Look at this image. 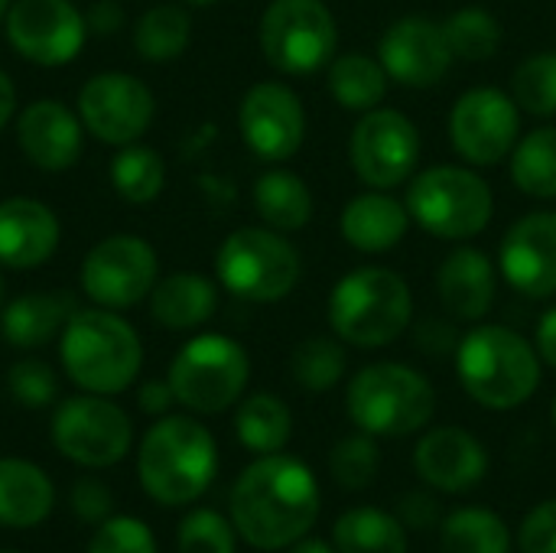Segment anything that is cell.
Instances as JSON below:
<instances>
[{
  "instance_id": "8992f818",
  "label": "cell",
  "mask_w": 556,
  "mask_h": 553,
  "mask_svg": "<svg viewBox=\"0 0 556 553\" xmlns=\"http://www.w3.org/2000/svg\"><path fill=\"white\" fill-rule=\"evenodd\" d=\"M345 411L352 424L371 437H410L430 424L437 391L417 368L378 362L352 378Z\"/></svg>"
},
{
  "instance_id": "f6af8a7d",
  "label": "cell",
  "mask_w": 556,
  "mask_h": 553,
  "mask_svg": "<svg viewBox=\"0 0 556 553\" xmlns=\"http://www.w3.org/2000/svg\"><path fill=\"white\" fill-rule=\"evenodd\" d=\"M397 521L410 531H427L433 525H440V502L417 489V492H407L401 502H397Z\"/></svg>"
},
{
  "instance_id": "d4e9b609",
  "label": "cell",
  "mask_w": 556,
  "mask_h": 553,
  "mask_svg": "<svg viewBox=\"0 0 556 553\" xmlns=\"http://www.w3.org/2000/svg\"><path fill=\"white\" fill-rule=\"evenodd\" d=\"M218 310V290L202 274H169L150 290V316L163 329H195Z\"/></svg>"
},
{
  "instance_id": "30bf717a",
  "label": "cell",
  "mask_w": 556,
  "mask_h": 553,
  "mask_svg": "<svg viewBox=\"0 0 556 553\" xmlns=\"http://www.w3.org/2000/svg\"><path fill=\"white\" fill-rule=\"evenodd\" d=\"M257 39L277 72L313 75L336 59L339 26L323 0H270Z\"/></svg>"
},
{
  "instance_id": "e575fe53",
  "label": "cell",
  "mask_w": 556,
  "mask_h": 553,
  "mask_svg": "<svg viewBox=\"0 0 556 553\" xmlns=\"http://www.w3.org/2000/svg\"><path fill=\"white\" fill-rule=\"evenodd\" d=\"M511 183L525 196L556 199V127H538L515 143Z\"/></svg>"
},
{
  "instance_id": "ffe728a7",
  "label": "cell",
  "mask_w": 556,
  "mask_h": 553,
  "mask_svg": "<svg viewBox=\"0 0 556 553\" xmlns=\"http://www.w3.org/2000/svg\"><path fill=\"white\" fill-rule=\"evenodd\" d=\"M81 117L55 98L33 101L16 121V143L26 160L46 173H62L81 156Z\"/></svg>"
},
{
  "instance_id": "7402d4cb",
  "label": "cell",
  "mask_w": 556,
  "mask_h": 553,
  "mask_svg": "<svg viewBox=\"0 0 556 553\" xmlns=\"http://www.w3.org/2000/svg\"><path fill=\"white\" fill-rule=\"evenodd\" d=\"M62 228L55 212L29 196L0 202V264L13 271H33L46 264L59 248Z\"/></svg>"
},
{
  "instance_id": "7dc6e473",
  "label": "cell",
  "mask_w": 556,
  "mask_h": 553,
  "mask_svg": "<svg viewBox=\"0 0 556 553\" xmlns=\"http://www.w3.org/2000/svg\"><path fill=\"white\" fill-rule=\"evenodd\" d=\"M85 23H88V33H101V36H111L121 29L124 23V10L117 0H94L91 10L85 13Z\"/></svg>"
},
{
  "instance_id": "6f0895ef",
  "label": "cell",
  "mask_w": 556,
  "mask_h": 553,
  "mask_svg": "<svg viewBox=\"0 0 556 553\" xmlns=\"http://www.w3.org/2000/svg\"><path fill=\"white\" fill-rule=\"evenodd\" d=\"M3 553H13V551H3Z\"/></svg>"
},
{
  "instance_id": "2e32d148",
  "label": "cell",
  "mask_w": 556,
  "mask_h": 553,
  "mask_svg": "<svg viewBox=\"0 0 556 553\" xmlns=\"http://www.w3.org/2000/svg\"><path fill=\"white\" fill-rule=\"evenodd\" d=\"M3 26L10 46L42 68L68 65L88 39L85 13L72 0H13Z\"/></svg>"
},
{
  "instance_id": "7c38bea8",
  "label": "cell",
  "mask_w": 556,
  "mask_h": 553,
  "mask_svg": "<svg viewBox=\"0 0 556 553\" xmlns=\"http://www.w3.org/2000/svg\"><path fill=\"white\" fill-rule=\"evenodd\" d=\"M134 440L130 417L108 401L104 394L68 398L52 417V443L55 450L88 469L117 466Z\"/></svg>"
},
{
  "instance_id": "6da1fadb",
  "label": "cell",
  "mask_w": 556,
  "mask_h": 553,
  "mask_svg": "<svg viewBox=\"0 0 556 553\" xmlns=\"http://www.w3.org/2000/svg\"><path fill=\"white\" fill-rule=\"evenodd\" d=\"M319 518L316 476L293 456L251 463L231 489V525L257 551L293 548Z\"/></svg>"
},
{
  "instance_id": "5bb4252c",
  "label": "cell",
  "mask_w": 556,
  "mask_h": 553,
  "mask_svg": "<svg viewBox=\"0 0 556 553\" xmlns=\"http://www.w3.org/2000/svg\"><path fill=\"white\" fill-rule=\"evenodd\" d=\"M160 261L153 244L137 235H111L98 241L81 261V290L104 310H124L150 297Z\"/></svg>"
},
{
  "instance_id": "5b68a950",
  "label": "cell",
  "mask_w": 556,
  "mask_h": 553,
  "mask_svg": "<svg viewBox=\"0 0 556 553\" xmlns=\"http://www.w3.org/2000/svg\"><path fill=\"white\" fill-rule=\"evenodd\" d=\"M414 319L407 280L388 267L349 271L329 293V326L355 349H384Z\"/></svg>"
},
{
  "instance_id": "ba28073f",
  "label": "cell",
  "mask_w": 556,
  "mask_h": 553,
  "mask_svg": "<svg viewBox=\"0 0 556 553\" xmlns=\"http://www.w3.org/2000/svg\"><path fill=\"white\" fill-rule=\"evenodd\" d=\"M215 271L225 290L248 303H277L300 284L303 264L300 251L274 228H238L231 231L218 254Z\"/></svg>"
},
{
  "instance_id": "f1b7e54d",
  "label": "cell",
  "mask_w": 556,
  "mask_h": 553,
  "mask_svg": "<svg viewBox=\"0 0 556 553\" xmlns=\"http://www.w3.org/2000/svg\"><path fill=\"white\" fill-rule=\"evenodd\" d=\"M388 72L381 59L368 52H342L329 62V95L345 111H371L388 95Z\"/></svg>"
},
{
  "instance_id": "4316f807",
  "label": "cell",
  "mask_w": 556,
  "mask_h": 553,
  "mask_svg": "<svg viewBox=\"0 0 556 553\" xmlns=\"http://www.w3.org/2000/svg\"><path fill=\"white\" fill-rule=\"evenodd\" d=\"M55 502L49 476L26 460H0V525L36 528Z\"/></svg>"
},
{
  "instance_id": "74e56055",
  "label": "cell",
  "mask_w": 556,
  "mask_h": 553,
  "mask_svg": "<svg viewBox=\"0 0 556 553\" xmlns=\"http://www.w3.org/2000/svg\"><path fill=\"white\" fill-rule=\"evenodd\" d=\"M511 98L534 117L556 114V52H538L525 59L511 75Z\"/></svg>"
},
{
  "instance_id": "603a6c76",
  "label": "cell",
  "mask_w": 556,
  "mask_h": 553,
  "mask_svg": "<svg viewBox=\"0 0 556 553\" xmlns=\"http://www.w3.org/2000/svg\"><path fill=\"white\" fill-rule=\"evenodd\" d=\"M437 293L443 310L459 323H479L492 313L498 293V267L479 248H456L437 271Z\"/></svg>"
},
{
  "instance_id": "bcb514c9",
  "label": "cell",
  "mask_w": 556,
  "mask_h": 553,
  "mask_svg": "<svg viewBox=\"0 0 556 553\" xmlns=\"http://www.w3.org/2000/svg\"><path fill=\"white\" fill-rule=\"evenodd\" d=\"M414 339H417V349H420V352H427V355H433V359L456 355V349H459V339H456L453 323L437 319V316L424 319V323L417 326Z\"/></svg>"
},
{
  "instance_id": "83f0119b",
  "label": "cell",
  "mask_w": 556,
  "mask_h": 553,
  "mask_svg": "<svg viewBox=\"0 0 556 553\" xmlns=\"http://www.w3.org/2000/svg\"><path fill=\"white\" fill-rule=\"evenodd\" d=\"M254 209L274 231H300L313 218V192L303 176L290 169H267L254 183Z\"/></svg>"
},
{
  "instance_id": "277c9868",
  "label": "cell",
  "mask_w": 556,
  "mask_h": 553,
  "mask_svg": "<svg viewBox=\"0 0 556 553\" xmlns=\"http://www.w3.org/2000/svg\"><path fill=\"white\" fill-rule=\"evenodd\" d=\"M218 473L212 433L192 417H163L140 443L137 476L143 492L160 505L195 502Z\"/></svg>"
},
{
  "instance_id": "816d5d0a",
  "label": "cell",
  "mask_w": 556,
  "mask_h": 553,
  "mask_svg": "<svg viewBox=\"0 0 556 553\" xmlns=\"http://www.w3.org/2000/svg\"><path fill=\"white\" fill-rule=\"evenodd\" d=\"M290 553H336V551H332L329 544H323V541H303V538H300Z\"/></svg>"
},
{
  "instance_id": "7bdbcfd3",
  "label": "cell",
  "mask_w": 556,
  "mask_h": 553,
  "mask_svg": "<svg viewBox=\"0 0 556 553\" xmlns=\"http://www.w3.org/2000/svg\"><path fill=\"white\" fill-rule=\"evenodd\" d=\"M68 505L75 512V518H81L85 525H104L111 518V512H114V495L98 479H78L72 486Z\"/></svg>"
},
{
  "instance_id": "52a82bcc",
  "label": "cell",
  "mask_w": 556,
  "mask_h": 553,
  "mask_svg": "<svg viewBox=\"0 0 556 553\" xmlns=\"http://www.w3.org/2000/svg\"><path fill=\"white\" fill-rule=\"evenodd\" d=\"M404 205L410 218L443 241H466L489 228L495 212L492 186L466 166H427L410 176Z\"/></svg>"
},
{
  "instance_id": "8fae6325",
  "label": "cell",
  "mask_w": 556,
  "mask_h": 553,
  "mask_svg": "<svg viewBox=\"0 0 556 553\" xmlns=\"http://www.w3.org/2000/svg\"><path fill=\"white\" fill-rule=\"evenodd\" d=\"M420 130L394 108H371L349 137V160L368 189H394L407 183L420 163Z\"/></svg>"
},
{
  "instance_id": "f5cc1de1",
  "label": "cell",
  "mask_w": 556,
  "mask_h": 553,
  "mask_svg": "<svg viewBox=\"0 0 556 553\" xmlns=\"http://www.w3.org/2000/svg\"><path fill=\"white\" fill-rule=\"evenodd\" d=\"M10 3H13V0H0V23L7 20V10H10Z\"/></svg>"
},
{
  "instance_id": "c3c4849f",
  "label": "cell",
  "mask_w": 556,
  "mask_h": 553,
  "mask_svg": "<svg viewBox=\"0 0 556 553\" xmlns=\"http://www.w3.org/2000/svg\"><path fill=\"white\" fill-rule=\"evenodd\" d=\"M137 401H140V411H143V414L160 417V414H166V411L176 404V394H173L169 381H147V385L140 388Z\"/></svg>"
},
{
  "instance_id": "44dd1931",
  "label": "cell",
  "mask_w": 556,
  "mask_h": 553,
  "mask_svg": "<svg viewBox=\"0 0 556 553\" xmlns=\"http://www.w3.org/2000/svg\"><path fill=\"white\" fill-rule=\"evenodd\" d=\"M417 476L437 492H469L489 469L485 447L463 427H437L414 450Z\"/></svg>"
},
{
  "instance_id": "60d3db41",
  "label": "cell",
  "mask_w": 556,
  "mask_h": 553,
  "mask_svg": "<svg viewBox=\"0 0 556 553\" xmlns=\"http://www.w3.org/2000/svg\"><path fill=\"white\" fill-rule=\"evenodd\" d=\"M7 391L16 404L29 407V411H39L46 404L55 401L59 394V378L55 372L39 362V359H23L16 362L10 372H7Z\"/></svg>"
},
{
  "instance_id": "f907efd6",
  "label": "cell",
  "mask_w": 556,
  "mask_h": 553,
  "mask_svg": "<svg viewBox=\"0 0 556 553\" xmlns=\"http://www.w3.org/2000/svg\"><path fill=\"white\" fill-rule=\"evenodd\" d=\"M13 111H16V88H13V78L0 68V130L10 124Z\"/></svg>"
},
{
  "instance_id": "e0dca14e",
  "label": "cell",
  "mask_w": 556,
  "mask_h": 553,
  "mask_svg": "<svg viewBox=\"0 0 556 553\" xmlns=\"http://www.w3.org/2000/svg\"><path fill=\"white\" fill-rule=\"evenodd\" d=\"M238 130L257 160H290L306 140V111L300 95L283 81L251 85L238 108Z\"/></svg>"
},
{
  "instance_id": "9f6ffc18",
  "label": "cell",
  "mask_w": 556,
  "mask_h": 553,
  "mask_svg": "<svg viewBox=\"0 0 556 553\" xmlns=\"http://www.w3.org/2000/svg\"><path fill=\"white\" fill-rule=\"evenodd\" d=\"M554 427H556V398H554Z\"/></svg>"
},
{
  "instance_id": "f35d334b",
  "label": "cell",
  "mask_w": 556,
  "mask_h": 553,
  "mask_svg": "<svg viewBox=\"0 0 556 553\" xmlns=\"http://www.w3.org/2000/svg\"><path fill=\"white\" fill-rule=\"evenodd\" d=\"M378 466H381V450H378L375 437L365 430L342 437L329 453V473H332L336 486H342L345 492L368 489L371 479L378 476Z\"/></svg>"
},
{
  "instance_id": "4fadbf2b",
  "label": "cell",
  "mask_w": 556,
  "mask_h": 553,
  "mask_svg": "<svg viewBox=\"0 0 556 553\" xmlns=\"http://www.w3.org/2000/svg\"><path fill=\"white\" fill-rule=\"evenodd\" d=\"M521 140V108L502 88H469L450 111V143L469 166H495Z\"/></svg>"
},
{
  "instance_id": "b9f144b4",
  "label": "cell",
  "mask_w": 556,
  "mask_h": 553,
  "mask_svg": "<svg viewBox=\"0 0 556 553\" xmlns=\"http://www.w3.org/2000/svg\"><path fill=\"white\" fill-rule=\"evenodd\" d=\"M88 553H156V541L137 518H108L98 525Z\"/></svg>"
},
{
  "instance_id": "4dcf8cb0",
  "label": "cell",
  "mask_w": 556,
  "mask_h": 553,
  "mask_svg": "<svg viewBox=\"0 0 556 553\" xmlns=\"http://www.w3.org/2000/svg\"><path fill=\"white\" fill-rule=\"evenodd\" d=\"M235 430L244 450L270 456L280 453L293 433V417L290 407L274 398V394H251L248 401H241L238 414H235Z\"/></svg>"
},
{
  "instance_id": "7a4b0ae2",
  "label": "cell",
  "mask_w": 556,
  "mask_h": 553,
  "mask_svg": "<svg viewBox=\"0 0 556 553\" xmlns=\"http://www.w3.org/2000/svg\"><path fill=\"white\" fill-rule=\"evenodd\" d=\"M59 359L65 375L88 394H121L143 365L137 329L114 310H75L62 329Z\"/></svg>"
},
{
  "instance_id": "ab89813d",
  "label": "cell",
  "mask_w": 556,
  "mask_h": 553,
  "mask_svg": "<svg viewBox=\"0 0 556 553\" xmlns=\"http://www.w3.org/2000/svg\"><path fill=\"white\" fill-rule=\"evenodd\" d=\"M235 525L208 508L189 512L176 531L179 553H235Z\"/></svg>"
},
{
  "instance_id": "ac0fdd59",
  "label": "cell",
  "mask_w": 556,
  "mask_h": 553,
  "mask_svg": "<svg viewBox=\"0 0 556 553\" xmlns=\"http://www.w3.org/2000/svg\"><path fill=\"white\" fill-rule=\"evenodd\" d=\"M378 59L391 81L404 88H433L450 75L456 55L443 23L430 16H401L384 29Z\"/></svg>"
},
{
  "instance_id": "ee69618b",
  "label": "cell",
  "mask_w": 556,
  "mask_h": 553,
  "mask_svg": "<svg viewBox=\"0 0 556 553\" xmlns=\"http://www.w3.org/2000/svg\"><path fill=\"white\" fill-rule=\"evenodd\" d=\"M521 553H556V499L538 505L518 531Z\"/></svg>"
},
{
  "instance_id": "d6a6232c",
  "label": "cell",
  "mask_w": 556,
  "mask_h": 553,
  "mask_svg": "<svg viewBox=\"0 0 556 553\" xmlns=\"http://www.w3.org/2000/svg\"><path fill=\"white\" fill-rule=\"evenodd\" d=\"M111 186L124 202L147 205L166 186V163L153 147L127 143L111 160Z\"/></svg>"
},
{
  "instance_id": "836d02e7",
  "label": "cell",
  "mask_w": 556,
  "mask_h": 553,
  "mask_svg": "<svg viewBox=\"0 0 556 553\" xmlns=\"http://www.w3.org/2000/svg\"><path fill=\"white\" fill-rule=\"evenodd\" d=\"M440 548L443 553H511V535L495 512L459 508L443 518Z\"/></svg>"
},
{
  "instance_id": "484cf974",
  "label": "cell",
  "mask_w": 556,
  "mask_h": 553,
  "mask_svg": "<svg viewBox=\"0 0 556 553\" xmlns=\"http://www.w3.org/2000/svg\"><path fill=\"white\" fill-rule=\"evenodd\" d=\"M75 303L65 293H26L0 310V332L13 349H39L62 336Z\"/></svg>"
},
{
  "instance_id": "1f68e13d",
  "label": "cell",
  "mask_w": 556,
  "mask_h": 553,
  "mask_svg": "<svg viewBox=\"0 0 556 553\" xmlns=\"http://www.w3.org/2000/svg\"><path fill=\"white\" fill-rule=\"evenodd\" d=\"M192 39V20L179 3L150 7L134 26V49L143 62H173Z\"/></svg>"
},
{
  "instance_id": "d590c367",
  "label": "cell",
  "mask_w": 556,
  "mask_h": 553,
  "mask_svg": "<svg viewBox=\"0 0 556 553\" xmlns=\"http://www.w3.org/2000/svg\"><path fill=\"white\" fill-rule=\"evenodd\" d=\"M290 372H293V381L303 388V391H313V394H323V391H332L342 375H345V349H342V339H329V336H313V339H303L293 355H290Z\"/></svg>"
},
{
  "instance_id": "3957f363",
  "label": "cell",
  "mask_w": 556,
  "mask_h": 553,
  "mask_svg": "<svg viewBox=\"0 0 556 553\" xmlns=\"http://www.w3.org/2000/svg\"><path fill=\"white\" fill-rule=\"evenodd\" d=\"M456 372L472 401L489 411H511L538 391L541 355L508 326H476L459 339Z\"/></svg>"
},
{
  "instance_id": "cb8c5ba5",
  "label": "cell",
  "mask_w": 556,
  "mask_h": 553,
  "mask_svg": "<svg viewBox=\"0 0 556 553\" xmlns=\"http://www.w3.org/2000/svg\"><path fill=\"white\" fill-rule=\"evenodd\" d=\"M410 212L401 199H394L388 189H368L345 202L339 215V231L345 244H352L362 254H384L397 248L410 231Z\"/></svg>"
},
{
  "instance_id": "db71d44e",
  "label": "cell",
  "mask_w": 556,
  "mask_h": 553,
  "mask_svg": "<svg viewBox=\"0 0 556 553\" xmlns=\"http://www.w3.org/2000/svg\"><path fill=\"white\" fill-rule=\"evenodd\" d=\"M186 3H195V7H208V3H218V0H186Z\"/></svg>"
},
{
  "instance_id": "d6986e66",
  "label": "cell",
  "mask_w": 556,
  "mask_h": 553,
  "mask_svg": "<svg viewBox=\"0 0 556 553\" xmlns=\"http://www.w3.org/2000/svg\"><path fill=\"white\" fill-rule=\"evenodd\" d=\"M502 277L531 300L556 293V212H531L518 218L498 248Z\"/></svg>"
},
{
  "instance_id": "681fc988",
  "label": "cell",
  "mask_w": 556,
  "mask_h": 553,
  "mask_svg": "<svg viewBox=\"0 0 556 553\" xmlns=\"http://www.w3.org/2000/svg\"><path fill=\"white\" fill-rule=\"evenodd\" d=\"M534 349L541 355L544 365L556 368V306H551L541 319H538V329H534Z\"/></svg>"
},
{
  "instance_id": "9a60e30c",
  "label": "cell",
  "mask_w": 556,
  "mask_h": 553,
  "mask_svg": "<svg viewBox=\"0 0 556 553\" xmlns=\"http://www.w3.org/2000/svg\"><path fill=\"white\" fill-rule=\"evenodd\" d=\"M156 98L153 91L127 72H101L91 75L78 91V117L81 127L111 147L137 143L153 124Z\"/></svg>"
},
{
  "instance_id": "9c48e42d",
  "label": "cell",
  "mask_w": 556,
  "mask_h": 553,
  "mask_svg": "<svg viewBox=\"0 0 556 553\" xmlns=\"http://www.w3.org/2000/svg\"><path fill=\"white\" fill-rule=\"evenodd\" d=\"M251 378L248 352L218 332H205L189 339L173 365H169V388L176 401L195 414H222L244 394Z\"/></svg>"
},
{
  "instance_id": "11a10c76",
  "label": "cell",
  "mask_w": 556,
  "mask_h": 553,
  "mask_svg": "<svg viewBox=\"0 0 556 553\" xmlns=\"http://www.w3.org/2000/svg\"><path fill=\"white\" fill-rule=\"evenodd\" d=\"M0 310H3V277H0Z\"/></svg>"
},
{
  "instance_id": "f546056e",
  "label": "cell",
  "mask_w": 556,
  "mask_h": 553,
  "mask_svg": "<svg viewBox=\"0 0 556 553\" xmlns=\"http://www.w3.org/2000/svg\"><path fill=\"white\" fill-rule=\"evenodd\" d=\"M336 551L339 553H407V535L397 515L381 508H352L345 512L336 528Z\"/></svg>"
},
{
  "instance_id": "8d00e7d4",
  "label": "cell",
  "mask_w": 556,
  "mask_h": 553,
  "mask_svg": "<svg viewBox=\"0 0 556 553\" xmlns=\"http://www.w3.org/2000/svg\"><path fill=\"white\" fill-rule=\"evenodd\" d=\"M446 39L456 59L463 62H489L502 49V23L482 7H463L446 23Z\"/></svg>"
}]
</instances>
